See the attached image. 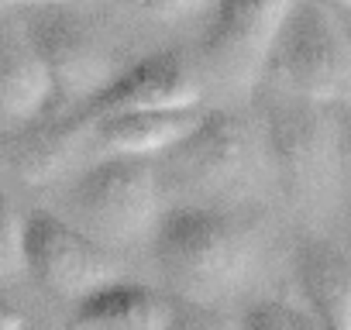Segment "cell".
<instances>
[{
	"label": "cell",
	"mask_w": 351,
	"mask_h": 330,
	"mask_svg": "<svg viewBox=\"0 0 351 330\" xmlns=\"http://www.w3.org/2000/svg\"><path fill=\"white\" fill-rule=\"evenodd\" d=\"M265 76L286 93L327 103L351 97V35L341 11L324 0H293Z\"/></svg>",
	"instance_id": "3957f363"
},
{
	"label": "cell",
	"mask_w": 351,
	"mask_h": 330,
	"mask_svg": "<svg viewBox=\"0 0 351 330\" xmlns=\"http://www.w3.org/2000/svg\"><path fill=\"white\" fill-rule=\"evenodd\" d=\"M207 110L193 107H152V110H121L93 124L90 138L100 155H165L183 141Z\"/></svg>",
	"instance_id": "30bf717a"
},
{
	"label": "cell",
	"mask_w": 351,
	"mask_h": 330,
	"mask_svg": "<svg viewBox=\"0 0 351 330\" xmlns=\"http://www.w3.org/2000/svg\"><path fill=\"white\" fill-rule=\"evenodd\" d=\"M152 255L180 299L214 306L245 285L255 265V241L214 207H172L152 234Z\"/></svg>",
	"instance_id": "6da1fadb"
},
{
	"label": "cell",
	"mask_w": 351,
	"mask_h": 330,
	"mask_svg": "<svg viewBox=\"0 0 351 330\" xmlns=\"http://www.w3.org/2000/svg\"><path fill=\"white\" fill-rule=\"evenodd\" d=\"M341 18H344V28H348V35H351V14H348V11H341Z\"/></svg>",
	"instance_id": "ffe728a7"
},
{
	"label": "cell",
	"mask_w": 351,
	"mask_h": 330,
	"mask_svg": "<svg viewBox=\"0 0 351 330\" xmlns=\"http://www.w3.org/2000/svg\"><path fill=\"white\" fill-rule=\"evenodd\" d=\"M348 227H351V224H348Z\"/></svg>",
	"instance_id": "44dd1931"
},
{
	"label": "cell",
	"mask_w": 351,
	"mask_h": 330,
	"mask_svg": "<svg viewBox=\"0 0 351 330\" xmlns=\"http://www.w3.org/2000/svg\"><path fill=\"white\" fill-rule=\"evenodd\" d=\"M300 296L334 330L351 327V258L327 241H300L293 251Z\"/></svg>",
	"instance_id": "8fae6325"
},
{
	"label": "cell",
	"mask_w": 351,
	"mask_h": 330,
	"mask_svg": "<svg viewBox=\"0 0 351 330\" xmlns=\"http://www.w3.org/2000/svg\"><path fill=\"white\" fill-rule=\"evenodd\" d=\"M28 272L45 292L69 303L117 279L110 248L49 210L28 214Z\"/></svg>",
	"instance_id": "ba28073f"
},
{
	"label": "cell",
	"mask_w": 351,
	"mask_h": 330,
	"mask_svg": "<svg viewBox=\"0 0 351 330\" xmlns=\"http://www.w3.org/2000/svg\"><path fill=\"white\" fill-rule=\"evenodd\" d=\"M330 4H334L337 11H348V14H351V0H330Z\"/></svg>",
	"instance_id": "d6986e66"
},
{
	"label": "cell",
	"mask_w": 351,
	"mask_h": 330,
	"mask_svg": "<svg viewBox=\"0 0 351 330\" xmlns=\"http://www.w3.org/2000/svg\"><path fill=\"white\" fill-rule=\"evenodd\" d=\"M238 323L245 327H262V330H320L327 327L320 320V313L303 299V296H269V299H258L255 306H248Z\"/></svg>",
	"instance_id": "9a60e30c"
},
{
	"label": "cell",
	"mask_w": 351,
	"mask_h": 330,
	"mask_svg": "<svg viewBox=\"0 0 351 330\" xmlns=\"http://www.w3.org/2000/svg\"><path fill=\"white\" fill-rule=\"evenodd\" d=\"M83 138L90 134L76 127L69 110H62L59 117L42 114L32 124H21L18 138L11 141V169L25 183H45L66 169V162L76 155Z\"/></svg>",
	"instance_id": "5bb4252c"
},
{
	"label": "cell",
	"mask_w": 351,
	"mask_h": 330,
	"mask_svg": "<svg viewBox=\"0 0 351 330\" xmlns=\"http://www.w3.org/2000/svg\"><path fill=\"white\" fill-rule=\"evenodd\" d=\"M176 183L204 193H241L255 183L262 151L252 127L228 110H207L200 124L165 151Z\"/></svg>",
	"instance_id": "8992f818"
},
{
	"label": "cell",
	"mask_w": 351,
	"mask_h": 330,
	"mask_svg": "<svg viewBox=\"0 0 351 330\" xmlns=\"http://www.w3.org/2000/svg\"><path fill=\"white\" fill-rule=\"evenodd\" d=\"M73 327H141V330H155V327H172L176 323V303L162 292H155L152 285H138V282H107L100 289H93L90 296L73 303Z\"/></svg>",
	"instance_id": "4fadbf2b"
},
{
	"label": "cell",
	"mask_w": 351,
	"mask_h": 330,
	"mask_svg": "<svg viewBox=\"0 0 351 330\" xmlns=\"http://www.w3.org/2000/svg\"><path fill=\"white\" fill-rule=\"evenodd\" d=\"M204 97L200 69L190 66L176 49L152 52L134 66L121 69L104 90L86 97L76 107H66L80 131H93L97 120L121 110H152V107H193Z\"/></svg>",
	"instance_id": "9c48e42d"
},
{
	"label": "cell",
	"mask_w": 351,
	"mask_h": 330,
	"mask_svg": "<svg viewBox=\"0 0 351 330\" xmlns=\"http://www.w3.org/2000/svg\"><path fill=\"white\" fill-rule=\"evenodd\" d=\"M25 11V35L52 66L59 100L76 107L97 90H104L121 69H114L110 52L104 49L100 35L90 28L83 14L69 8V0L59 4L21 8Z\"/></svg>",
	"instance_id": "52a82bcc"
},
{
	"label": "cell",
	"mask_w": 351,
	"mask_h": 330,
	"mask_svg": "<svg viewBox=\"0 0 351 330\" xmlns=\"http://www.w3.org/2000/svg\"><path fill=\"white\" fill-rule=\"evenodd\" d=\"M0 272L4 282H14L28 272V217L18 210H8L4 217V238H0Z\"/></svg>",
	"instance_id": "2e32d148"
},
{
	"label": "cell",
	"mask_w": 351,
	"mask_h": 330,
	"mask_svg": "<svg viewBox=\"0 0 351 330\" xmlns=\"http://www.w3.org/2000/svg\"><path fill=\"white\" fill-rule=\"evenodd\" d=\"M289 8L293 0H214L197 45L200 79L224 97L248 93L265 76Z\"/></svg>",
	"instance_id": "5b68a950"
},
{
	"label": "cell",
	"mask_w": 351,
	"mask_h": 330,
	"mask_svg": "<svg viewBox=\"0 0 351 330\" xmlns=\"http://www.w3.org/2000/svg\"><path fill=\"white\" fill-rule=\"evenodd\" d=\"M38 4H59V0H4V8H38Z\"/></svg>",
	"instance_id": "ac0fdd59"
},
{
	"label": "cell",
	"mask_w": 351,
	"mask_h": 330,
	"mask_svg": "<svg viewBox=\"0 0 351 330\" xmlns=\"http://www.w3.org/2000/svg\"><path fill=\"white\" fill-rule=\"evenodd\" d=\"M265 155L293 200H320L341 169V131L327 100L279 90L265 103Z\"/></svg>",
	"instance_id": "277c9868"
},
{
	"label": "cell",
	"mask_w": 351,
	"mask_h": 330,
	"mask_svg": "<svg viewBox=\"0 0 351 330\" xmlns=\"http://www.w3.org/2000/svg\"><path fill=\"white\" fill-rule=\"evenodd\" d=\"M131 4L152 18H186V14H197L204 8H214V0H131Z\"/></svg>",
	"instance_id": "e0dca14e"
},
{
	"label": "cell",
	"mask_w": 351,
	"mask_h": 330,
	"mask_svg": "<svg viewBox=\"0 0 351 330\" xmlns=\"http://www.w3.org/2000/svg\"><path fill=\"white\" fill-rule=\"evenodd\" d=\"M59 97L52 66L42 59V52L28 42V35H8L0 45V103H4V120L11 127L32 124L49 110V103Z\"/></svg>",
	"instance_id": "7c38bea8"
},
{
	"label": "cell",
	"mask_w": 351,
	"mask_h": 330,
	"mask_svg": "<svg viewBox=\"0 0 351 330\" xmlns=\"http://www.w3.org/2000/svg\"><path fill=\"white\" fill-rule=\"evenodd\" d=\"M69 220L107 248H128L155 234L162 220L158 176L145 155H104L66 190Z\"/></svg>",
	"instance_id": "7a4b0ae2"
}]
</instances>
